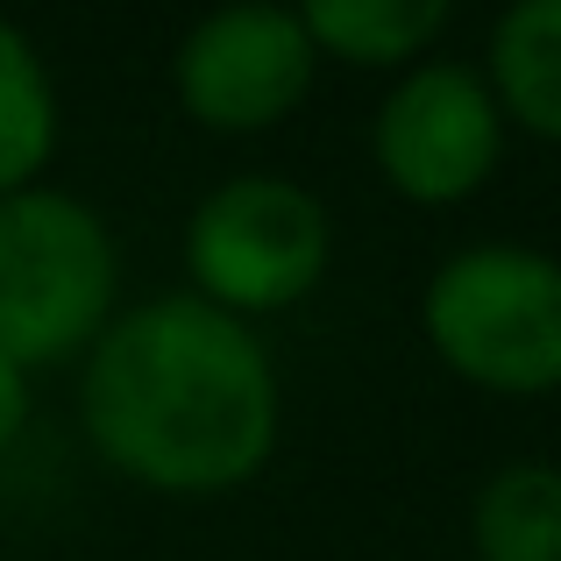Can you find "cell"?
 Masks as SVG:
<instances>
[{
  "mask_svg": "<svg viewBox=\"0 0 561 561\" xmlns=\"http://www.w3.org/2000/svg\"><path fill=\"white\" fill-rule=\"evenodd\" d=\"M100 455L157 491H228L277 440V377L256 334L206 299L122 313L85 363Z\"/></svg>",
  "mask_w": 561,
  "mask_h": 561,
  "instance_id": "6da1fadb",
  "label": "cell"
},
{
  "mask_svg": "<svg viewBox=\"0 0 561 561\" xmlns=\"http://www.w3.org/2000/svg\"><path fill=\"white\" fill-rule=\"evenodd\" d=\"M114 306V242L93 206L65 192H8L0 199V356L57 363L100 342Z\"/></svg>",
  "mask_w": 561,
  "mask_h": 561,
  "instance_id": "7a4b0ae2",
  "label": "cell"
},
{
  "mask_svg": "<svg viewBox=\"0 0 561 561\" xmlns=\"http://www.w3.org/2000/svg\"><path fill=\"white\" fill-rule=\"evenodd\" d=\"M440 363L491 391L561 383V263L534 249H462L426 285Z\"/></svg>",
  "mask_w": 561,
  "mask_h": 561,
  "instance_id": "3957f363",
  "label": "cell"
},
{
  "mask_svg": "<svg viewBox=\"0 0 561 561\" xmlns=\"http://www.w3.org/2000/svg\"><path fill=\"white\" fill-rule=\"evenodd\" d=\"M185 263L199 277L206 306L277 313V306L306 299L328 271V214L291 179H234L199 199Z\"/></svg>",
  "mask_w": 561,
  "mask_h": 561,
  "instance_id": "277c9868",
  "label": "cell"
},
{
  "mask_svg": "<svg viewBox=\"0 0 561 561\" xmlns=\"http://www.w3.org/2000/svg\"><path fill=\"white\" fill-rule=\"evenodd\" d=\"M313 85V36L291 8L271 0H234L206 14L179 50V100L192 122L249 136V128L285 122Z\"/></svg>",
  "mask_w": 561,
  "mask_h": 561,
  "instance_id": "5b68a950",
  "label": "cell"
},
{
  "mask_svg": "<svg viewBox=\"0 0 561 561\" xmlns=\"http://www.w3.org/2000/svg\"><path fill=\"white\" fill-rule=\"evenodd\" d=\"M505 114L469 65H420L377 107V164L405 199H469L497 164Z\"/></svg>",
  "mask_w": 561,
  "mask_h": 561,
  "instance_id": "8992f818",
  "label": "cell"
},
{
  "mask_svg": "<svg viewBox=\"0 0 561 561\" xmlns=\"http://www.w3.org/2000/svg\"><path fill=\"white\" fill-rule=\"evenodd\" d=\"M455 0H299V22L313 50H334L348 65H398L440 36Z\"/></svg>",
  "mask_w": 561,
  "mask_h": 561,
  "instance_id": "52a82bcc",
  "label": "cell"
},
{
  "mask_svg": "<svg viewBox=\"0 0 561 561\" xmlns=\"http://www.w3.org/2000/svg\"><path fill=\"white\" fill-rule=\"evenodd\" d=\"M491 71L505 107L534 136L561 142V0H519L491 36Z\"/></svg>",
  "mask_w": 561,
  "mask_h": 561,
  "instance_id": "ba28073f",
  "label": "cell"
},
{
  "mask_svg": "<svg viewBox=\"0 0 561 561\" xmlns=\"http://www.w3.org/2000/svg\"><path fill=\"white\" fill-rule=\"evenodd\" d=\"M483 561H561V469L512 462L477 491Z\"/></svg>",
  "mask_w": 561,
  "mask_h": 561,
  "instance_id": "9c48e42d",
  "label": "cell"
},
{
  "mask_svg": "<svg viewBox=\"0 0 561 561\" xmlns=\"http://www.w3.org/2000/svg\"><path fill=\"white\" fill-rule=\"evenodd\" d=\"M57 142V100L43 79L36 50L22 43V28L0 22V199L28 192V179L43 171Z\"/></svg>",
  "mask_w": 561,
  "mask_h": 561,
  "instance_id": "30bf717a",
  "label": "cell"
},
{
  "mask_svg": "<svg viewBox=\"0 0 561 561\" xmlns=\"http://www.w3.org/2000/svg\"><path fill=\"white\" fill-rule=\"evenodd\" d=\"M22 420H28V370L0 356V448L22 434Z\"/></svg>",
  "mask_w": 561,
  "mask_h": 561,
  "instance_id": "8fae6325",
  "label": "cell"
}]
</instances>
